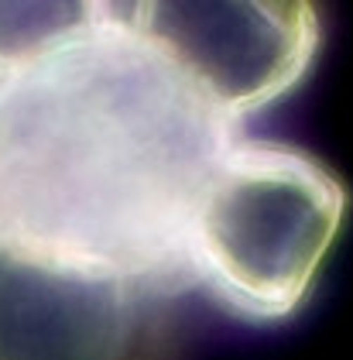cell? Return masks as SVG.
Instances as JSON below:
<instances>
[{
    "label": "cell",
    "instance_id": "4",
    "mask_svg": "<svg viewBox=\"0 0 353 360\" xmlns=\"http://www.w3.org/2000/svg\"><path fill=\"white\" fill-rule=\"evenodd\" d=\"M165 295L0 240V360H144Z\"/></svg>",
    "mask_w": 353,
    "mask_h": 360
},
{
    "label": "cell",
    "instance_id": "5",
    "mask_svg": "<svg viewBox=\"0 0 353 360\" xmlns=\"http://www.w3.org/2000/svg\"><path fill=\"white\" fill-rule=\"evenodd\" d=\"M113 14V0H0V69L41 56Z\"/></svg>",
    "mask_w": 353,
    "mask_h": 360
},
{
    "label": "cell",
    "instance_id": "3",
    "mask_svg": "<svg viewBox=\"0 0 353 360\" xmlns=\"http://www.w3.org/2000/svg\"><path fill=\"white\" fill-rule=\"evenodd\" d=\"M131 25L226 120L244 127L309 76L312 0H134Z\"/></svg>",
    "mask_w": 353,
    "mask_h": 360
},
{
    "label": "cell",
    "instance_id": "1",
    "mask_svg": "<svg viewBox=\"0 0 353 360\" xmlns=\"http://www.w3.org/2000/svg\"><path fill=\"white\" fill-rule=\"evenodd\" d=\"M237 134L113 14L0 69V240L186 292L192 213Z\"/></svg>",
    "mask_w": 353,
    "mask_h": 360
},
{
    "label": "cell",
    "instance_id": "2",
    "mask_svg": "<svg viewBox=\"0 0 353 360\" xmlns=\"http://www.w3.org/2000/svg\"><path fill=\"white\" fill-rule=\"evenodd\" d=\"M347 217V193L292 144L237 138L223 151L189 226V285L247 323L295 316Z\"/></svg>",
    "mask_w": 353,
    "mask_h": 360
}]
</instances>
